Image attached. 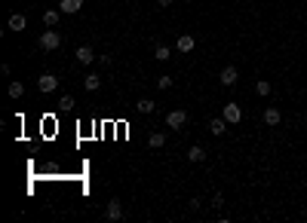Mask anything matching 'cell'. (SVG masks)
<instances>
[{"label":"cell","instance_id":"cell-5","mask_svg":"<svg viewBox=\"0 0 307 223\" xmlns=\"http://www.w3.org/2000/svg\"><path fill=\"white\" fill-rule=\"evenodd\" d=\"M105 217H108V220H120V217H123V205L117 202V199H111V202H108Z\"/></svg>","mask_w":307,"mask_h":223},{"label":"cell","instance_id":"cell-8","mask_svg":"<svg viewBox=\"0 0 307 223\" xmlns=\"http://www.w3.org/2000/svg\"><path fill=\"white\" fill-rule=\"evenodd\" d=\"M59 9H62V13H68V16H71V13H80V9H83V0H62Z\"/></svg>","mask_w":307,"mask_h":223},{"label":"cell","instance_id":"cell-23","mask_svg":"<svg viewBox=\"0 0 307 223\" xmlns=\"http://www.w3.org/2000/svg\"><path fill=\"white\" fill-rule=\"evenodd\" d=\"M221 205H224V196L215 193V196H212V208H221Z\"/></svg>","mask_w":307,"mask_h":223},{"label":"cell","instance_id":"cell-22","mask_svg":"<svg viewBox=\"0 0 307 223\" xmlns=\"http://www.w3.org/2000/svg\"><path fill=\"white\" fill-rule=\"evenodd\" d=\"M157 86H160V89H169V86H172V77H169V74H163L160 80H157Z\"/></svg>","mask_w":307,"mask_h":223},{"label":"cell","instance_id":"cell-13","mask_svg":"<svg viewBox=\"0 0 307 223\" xmlns=\"http://www.w3.org/2000/svg\"><path fill=\"white\" fill-rule=\"evenodd\" d=\"M280 120H283V113H280L277 107H267V110H264V122H267V125H280Z\"/></svg>","mask_w":307,"mask_h":223},{"label":"cell","instance_id":"cell-2","mask_svg":"<svg viewBox=\"0 0 307 223\" xmlns=\"http://www.w3.org/2000/svg\"><path fill=\"white\" fill-rule=\"evenodd\" d=\"M221 116H224V120L231 122V125H236V122L243 120V110H240V104H236V101H227V104H224V110H221Z\"/></svg>","mask_w":307,"mask_h":223},{"label":"cell","instance_id":"cell-4","mask_svg":"<svg viewBox=\"0 0 307 223\" xmlns=\"http://www.w3.org/2000/svg\"><path fill=\"white\" fill-rule=\"evenodd\" d=\"M185 122H188V113H185V110H169V113H166V125H169V128H181Z\"/></svg>","mask_w":307,"mask_h":223},{"label":"cell","instance_id":"cell-3","mask_svg":"<svg viewBox=\"0 0 307 223\" xmlns=\"http://www.w3.org/2000/svg\"><path fill=\"white\" fill-rule=\"evenodd\" d=\"M37 89L43 92V95H49V92H55V89H59V77H55V74H40V80H37Z\"/></svg>","mask_w":307,"mask_h":223},{"label":"cell","instance_id":"cell-20","mask_svg":"<svg viewBox=\"0 0 307 223\" xmlns=\"http://www.w3.org/2000/svg\"><path fill=\"white\" fill-rule=\"evenodd\" d=\"M9 98H22V95H25V86H22V83H9Z\"/></svg>","mask_w":307,"mask_h":223},{"label":"cell","instance_id":"cell-19","mask_svg":"<svg viewBox=\"0 0 307 223\" xmlns=\"http://www.w3.org/2000/svg\"><path fill=\"white\" fill-rule=\"evenodd\" d=\"M139 110H142V113H154L157 104H154L151 98H139Z\"/></svg>","mask_w":307,"mask_h":223},{"label":"cell","instance_id":"cell-10","mask_svg":"<svg viewBox=\"0 0 307 223\" xmlns=\"http://www.w3.org/2000/svg\"><path fill=\"white\" fill-rule=\"evenodd\" d=\"M93 61H95L93 49H89V46H80V49H77V64H93Z\"/></svg>","mask_w":307,"mask_h":223},{"label":"cell","instance_id":"cell-7","mask_svg":"<svg viewBox=\"0 0 307 223\" xmlns=\"http://www.w3.org/2000/svg\"><path fill=\"white\" fill-rule=\"evenodd\" d=\"M194 46H197V37H190V34H185V37H178L175 49H178V52H190Z\"/></svg>","mask_w":307,"mask_h":223},{"label":"cell","instance_id":"cell-16","mask_svg":"<svg viewBox=\"0 0 307 223\" xmlns=\"http://www.w3.org/2000/svg\"><path fill=\"white\" fill-rule=\"evenodd\" d=\"M147 144H151L154 150H160V147L166 144V135H163V132H151V138H147Z\"/></svg>","mask_w":307,"mask_h":223},{"label":"cell","instance_id":"cell-6","mask_svg":"<svg viewBox=\"0 0 307 223\" xmlns=\"http://www.w3.org/2000/svg\"><path fill=\"white\" fill-rule=\"evenodd\" d=\"M236 80H240V70L236 67H224L221 70V86H236Z\"/></svg>","mask_w":307,"mask_h":223},{"label":"cell","instance_id":"cell-14","mask_svg":"<svg viewBox=\"0 0 307 223\" xmlns=\"http://www.w3.org/2000/svg\"><path fill=\"white\" fill-rule=\"evenodd\" d=\"M59 19H62V9H47V13H43V21H47L49 28L59 25Z\"/></svg>","mask_w":307,"mask_h":223},{"label":"cell","instance_id":"cell-18","mask_svg":"<svg viewBox=\"0 0 307 223\" xmlns=\"http://www.w3.org/2000/svg\"><path fill=\"white\" fill-rule=\"evenodd\" d=\"M270 89H274V86H270L267 80H258V83H255V92H258L261 98H267V95H270Z\"/></svg>","mask_w":307,"mask_h":223},{"label":"cell","instance_id":"cell-12","mask_svg":"<svg viewBox=\"0 0 307 223\" xmlns=\"http://www.w3.org/2000/svg\"><path fill=\"white\" fill-rule=\"evenodd\" d=\"M83 89H86V92H98V89H101V77H98V74H89V77L83 80Z\"/></svg>","mask_w":307,"mask_h":223},{"label":"cell","instance_id":"cell-17","mask_svg":"<svg viewBox=\"0 0 307 223\" xmlns=\"http://www.w3.org/2000/svg\"><path fill=\"white\" fill-rule=\"evenodd\" d=\"M169 55H172V49H169V46H157V49H154V58H157V61H169Z\"/></svg>","mask_w":307,"mask_h":223},{"label":"cell","instance_id":"cell-15","mask_svg":"<svg viewBox=\"0 0 307 223\" xmlns=\"http://www.w3.org/2000/svg\"><path fill=\"white\" fill-rule=\"evenodd\" d=\"M188 159H190V162H203V159H206V150H203L200 144H194V147L188 150Z\"/></svg>","mask_w":307,"mask_h":223},{"label":"cell","instance_id":"cell-11","mask_svg":"<svg viewBox=\"0 0 307 223\" xmlns=\"http://www.w3.org/2000/svg\"><path fill=\"white\" fill-rule=\"evenodd\" d=\"M227 125H231V122H227L224 116H215V120L209 122V132H212V135H224V128H227Z\"/></svg>","mask_w":307,"mask_h":223},{"label":"cell","instance_id":"cell-1","mask_svg":"<svg viewBox=\"0 0 307 223\" xmlns=\"http://www.w3.org/2000/svg\"><path fill=\"white\" fill-rule=\"evenodd\" d=\"M37 43H40V49H43V52H52V49H59V46H62V34L55 31V28H49V31H43V34H40V40H37Z\"/></svg>","mask_w":307,"mask_h":223},{"label":"cell","instance_id":"cell-24","mask_svg":"<svg viewBox=\"0 0 307 223\" xmlns=\"http://www.w3.org/2000/svg\"><path fill=\"white\" fill-rule=\"evenodd\" d=\"M157 3H160V6H172V0H157Z\"/></svg>","mask_w":307,"mask_h":223},{"label":"cell","instance_id":"cell-21","mask_svg":"<svg viewBox=\"0 0 307 223\" xmlns=\"http://www.w3.org/2000/svg\"><path fill=\"white\" fill-rule=\"evenodd\" d=\"M59 110H74V95H62L59 98Z\"/></svg>","mask_w":307,"mask_h":223},{"label":"cell","instance_id":"cell-9","mask_svg":"<svg viewBox=\"0 0 307 223\" xmlns=\"http://www.w3.org/2000/svg\"><path fill=\"white\" fill-rule=\"evenodd\" d=\"M28 28V19L22 16V13H13L9 16V31H25Z\"/></svg>","mask_w":307,"mask_h":223}]
</instances>
